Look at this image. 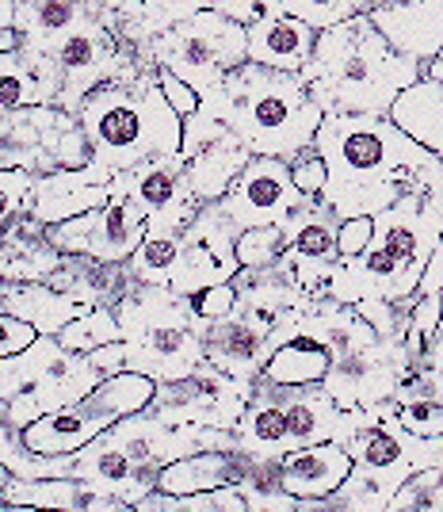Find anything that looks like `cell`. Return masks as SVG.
Wrapping results in <instances>:
<instances>
[{"label":"cell","instance_id":"4dcf8cb0","mask_svg":"<svg viewBox=\"0 0 443 512\" xmlns=\"http://www.w3.org/2000/svg\"><path fill=\"white\" fill-rule=\"evenodd\" d=\"M180 260V234H161V230H146L142 245L130 253L127 268L134 283H153V287H169L172 272Z\"/></svg>","mask_w":443,"mask_h":512},{"label":"cell","instance_id":"2e32d148","mask_svg":"<svg viewBox=\"0 0 443 512\" xmlns=\"http://www.w3.org/2000/svg\"><path fill=\"white\" fill-rule=\"evenodd\" d=\"M73 123L77 115L54 104L0 111V165L35 172V176L58 169V142Z\"/></svg>","mask_w":443,"mask_h":512},{"label":"cell","instance_id":"681fc988","mask_svg":"<svg viewBox=\"0 0 443 512\" xmlns=\"http://www.w3.org/2000/svg\"><path fill=\"white\" fill-rule=\"evenodd\" d=\"M424 77H432V81H443V50L432 58V62L424 65Z\"/></svg>","mask_w":443,"mask_h":512},{"label":"cell","instance_id":"c3c4849f","mask_svg":"<svg viewBox=\"0 0 443 512\" xmlns=\"http://www.w3.org/2000/svg\"><path fill=\"white\" fill-rule=\"evenodd\" d=\"M16 20V0H0V27H12Z\"/></svg>","mask_w":443,"mask_h":512},{"label":"cell","instance_id":"ac0fdd59","mask_svg":"<svg viewBox=\"0 0 443 512\" xmlns=\"http://www.w3.org/2000/svg\"><path fill=\"white\" fill-rule=\"evenodd\" d=\"M4 501L12 509H69V512H127L123 497L107 493L104 486L77 478V474H43V478H20L8 474Z\"/></svg>","mask_w":443,"mask_h":512},{"label":"cell","instance_id":"7bdbcfd3","mask_svg":"<svg viewBox=\"0 0 443 512\" xmlns=\"http://www.w3.org/2000/svg\"><path fill=\"white\" fill-rule=\"evenodd\" d=\"M157 85H161V92H165V100H169L172 111H176L180 119H188L191 111L199 107V100H203V96H199L195 88L184 85V81H180V77H176L172 69H161V65H157Z\"/></svg>","mask_w":443,"mask_h":512},{"label":"cell","instance_id":"484cf974","mask_svg":"<svg viewBox=\"0 0 443 512\" xmlns=\"http://www.w3.org/2000/svg\"><path fill=\"white\" fill-rule=\"evenodd\" d=\"M249 157H253V153L245 150L230 130H226L222 138H211L207 146H199V150L184 161V180H188L191 195H195L199 203H218V199L226 195V188L237 180V172L249 165Z\"/></svg>","mask_w":443,"mask_h":512},{"label":"cell","instance_id":"d6a6232c","mask_svg":"<svg viewBox=\"0 0 443 512\" xmlns=\"http://www.w3.org/2000/svg\"><path fill=\"white\" fill-rule=\"evenodd\" d=\"M443 509V467H424L413 470L401 490L394 493L386 512H436Z\"/></svg>","mask_w":443,"mask_h":512},{"label":"cell","instance_id":"83f0119b","mask_svg":"<svg viewBox=\"0 0 443 512\" xmlns=\"http://www.w3.org/2000/svg\"><path fill=\"white\" fill-rule=\"evenodd\" d=\"M4 310L35 325L39 337H58L85 306L43 279V283H4Z\"/></svg>","mask_w":443,"mask_h":512},{"label":"cell","instance_id":"4fadbf2b","mask_svg":"<svg viewBox=\"0 0 443 512\" xmlns=\"http://www.w3.org/2000/svg\"><path fill=\"white\" fill-rule=\"evenodd\" d=\"M111 188L123 192L138 211L146 214V230H161V234H184V226L203 207L191 195L188 180H184V157L180 153L153 157V161H142L127 172H115Z\"/></svg>","mask_w":443,"mask_h":512},{"label":"cell","instance_id":"9c48e42d","mask_svg":"<svg viewBox=\"0 0 443 512\" xmlns=\"http://www.w3.org/2000/svg\"><path fill=\"white\" fill-rule=\"evenodd\" d=\"M153 65L172 69L184 85L207 96L226 73L249 62V31L237 20L203 8L191 20L172 23L169 31L153 35Z\"/></svg>","mask_w":443,"mask_h":512},{"label":"cell","instance_id":"7402d4cb","mask_svg":"<svg viewBox=\"0 0 443 512\" xmlns=\"http://www.w3.org/2000/svg\"><path fill=\"white\" fill-rule=\"evenodd\" d=\"M62 264V253L50 245L46 222L23 207L0 234V279L4 283H43Z\"/></svg>","mask_w":443,"mask_h":512},{"label":"cell","instance_id":"5bb4252c","mask_svg":"<svg viewBox=\"0 0 443 512\" xmlns=\"http://www.w3.org/2000/svg\"><path fill=\"white\" fill-rule=\"evenodd\" d=\"M283 230H287V256L283 260L291 264L295 279L314 299H325L340 264V214H333V207L321 195H306L291 211V218L283 222Z\"/></svg>","mask_w":443,"mask_h":512},{"label":"cell","instance_id":"5b68a950","mask_svg":"<svg viewBox=\"0 0 443 512\" xmlns=\"http://www.w3.org/2000/svg\"><path fill=\"white\" fill-rule=\"evenodd\" d=\"M77 123L92 142V165L107 176L127 172L153 157L180 153L184 119L157 85V65L127 81H107L88 96Z\"/></svg>","mask_w":443,"mask_h":512},{"label":"cell","instance_id":"6da1fadb","mask_svg":"<svg viewBox=\"0 0 443 512\" xmlns=\"http://www.w3.org/2000/svg\"><path fill=\"white\" fill-rule=\"evenodd\" d=\"M314 150L325 161L321 199L333 214H375L394 207L405 188L440 176L443 165L413 142L390 115H321L314 134Z\"/></svg>","mask_w":443,"mask_h":512},{"label":"cell","instance_id":"f907efd6","mask_svg":"<svg viewBox=\"0 0 443 512\" xmlns=\"http://www.w3.org/2000/svg\"><path fill=\"white\" fill-rule=\"evenodd\" d=\"M379 4H390V0H363V8L371 12V8H379Z\"/></svg>","mask_w":443,"mask_h":512},{"label":"cell","instance_id":"8992f818","mask_svg":"<svg viewBox=\"0 0 443 512\" xmlns=\"http://www.w3.org/2000/svg\"><path fill=\"white\" fill-rule=\"evenodd\" d=\"M115 318L127 341L130 371L149 375L153 383H172L188 375L203 356V329L188 314L172 287L134 283L123 299L115 302Z\"/></svg>","mask_w":443,"mask_h":512},{"label":"cell","instance_id":"f35d334b","mask_svg":"<svg viewBox=\"0 0 443 512\" xmlns=\"http://www.w3.org/2000/svg\"><path fill=\"white\" fill-rule=\"evenodd\" d=\"M31 180H35V172L4 169V165H0V234H4V226L27 207V199H31Z\"/></svg>","mask_w":443,"mask_h":512},{"label":"cell","instance_id":"603a6c76","mask_svg":"<svg viewBox=\"0 0 443 512\" xmlns=\"http://www.w3.org/2000/svg\"><path fill=\"white\" fill-rule=\"evenodd\" d=\"M245 31H249V62L279 69V73H302L317 43L314 27L287 12H268Z\"/></svg>","mask_w":443,"mask_h":512},{"label":"cell","instance_id":"4316f807","mask_svg":"<svg viewBox=\"0 0 443 512\" xmlns=\"http://www.w3.org/2000/svg\"><path fill=\"white\" fill-rule=\"evenodd\" d=\"M390 119L443 165V81L421 77L409 85L390 107Z\"/></svg>","mask_w":443,"mask_h":512},{"label":"cell","instance_id":"1f68e13d","mask_svg":"<svg viewBox=\"0 0 443 512\" xmlns=\"http://www.w3.org/2000/svg\"><path fill=\"white\" fill-rule=\"evenodd\" d=\"M119 337H123V329H119V318H115V306H85L58 333V341L69 352H81V356H88L92 348H100L107 341H119Z\"/></svg>","mask_w":443,"mask_h":512},{"label":"cell","instance_id":"e0dca14e","mask_svg":"<svg viewBox=\"0 0 443 512\" xmlns=\"http://www.w3.org/2000/svg\"><path fill=\"white\" fill-rule=\"evenodd\" d=\"M111 199V176L96 165L85 169H50L39 172L31 180V199H27V211H35L46 226L65 222L73 214H85L104 207Z\"/></svg>","mask_w":443,"mask_h":512},{"label":"cell","instance_id":"ffe728a7","mask_svg":"<svg viewBox=\"0 0 443 512\" xmlns=\"http://www.w3.org/2000/svg\"><path fill=\"white\" fill-rule=\"evenodd\" d=\"M398 54L428 65L443 50V0H390L367 12Z\"/></svg>","mask_w":443,"mask_h":512},{"label":"cell","instance_id":"52a82bcc","mask_svg":"<svg viewBox=\"0 0 443 512\" xmlns=\"http://www.w3.org/2000/svg\"><path fill=\"white\" fill-rule=\"evenodd\" d=\"M398 402L382 398L375 406H367L363 421L352 428V436L344 440V448L352 455V470L340 482L337 493L310 501L306 509L317 512H386L401 482L413 474V455H409V428L401 425Z\"/></svg>","mask_w":443,"mask_h":512},{"label":"cell","instance_id":"d4e9b609","mask_svg":"<svg viewBox=\"0 0 443 512\" xmlns=\"http://www.w3.org/2000/svg\"><path fill=\"white\" fill-rule=\"evenodd\" d=\"M249 463H253V455L241 451L237 444H230V448L191 451V455L172 459L169 467L161 470L157 490L195 493V490H214V486H237V482L245 478Z\"/></svg>","mask_w":443,"mask_h":512},{"label":"cell","instance_id":"30bf717a","mask_svg":"<svg viewBox=\"0 0 443 512\" xmlns=\"http://www.w3.org/2000/svg\"><path fill=\"white\" fill-rule=\"evenodd\" d=\"M249 394H253V386L237 383L211 360H199L188 375H180L172 383H157L146 413L165 425H207L233 432L249 406Z\"/></svg>","mask_w":443,"mask_h":512},{"label":"cell","instance_id":"7a4b0ae2","mask_svg":"<svg viewBox=\"0 0 443 512\" xmlns=\"http://www.w3.org/2000/svg\"><path fill=\"white\" fill-rule=\"evenodd\" d=\"M421 77L424 65L386 43L367 12L317 31L314 54L302 69V81L325 115H390L394 100Z\"/></svg>","mask_w":443,"mask_h":512},{"label":"cell","instance_id":"44dd1931","mask_svg":"<svg viewBox=\"0 0 443 512\" xmlns=\"http://www.w3.org/2000/svg\"><path fill=\"white\" fill-rule=\"evenodd\" d=\"M348 470H352V455L344 448V440H321V444H306L279 455V482L291 497L302 501V509L310 501L337 493Z\"/></svg>","mask_w":443,"mask_h":512},{"label":"cell","instance_id":"ee69618b","mask_svg":"<svg viewBox=\"0 0 443 512\" xmlns=\"http://www.w3.org/2000/svg\"><path fill=\"white\" fill-rule=\"evenodd\" d=\"M207 8L230 16V20H237L241 27H249V23L264 20L268 12H279V0H207Z\"/></svg>","mask_w":443,"mask_h":512},{"label":"cell","instance_id":"ba28073f","mask_svg":"<svg viewBox=\"0 0 443 512\" xmlns=\"http://www.w3.org/2000/svg\"><path fill=\"white\" fill-rule=\"evenodd\" d=\"M153 390H157V383L149 375H138V371L100 379L77 402L35 417L20 432L23 448L43 455V459H65V455L85 448L88 440H96L100 432H107L111 425H119L123 417L142 413L153 398Z\"/></svg>","mask_w":443,"mask_h":512},{"label":"cell","instance_id":"9a60e30c","mask_svg":"<svg viewBox=\"0 0 443 512\" xmlns=\"http://www.w3.org/2000/svg\"><path fill=\"white\" fill-rule=\"evenodd\" d=\"M302 199L306 195L295 188L291 165L283 157H256L253 153L249 165L237 172V180L218 203L241 230H249V226H283Z\"/></svg>","mask_w":443,"mask_h":512},{"label":"cell","instance_id":"f6af8a7d","mask_svg":"<svg viewBox=\"0 0 443 512\" xmlns=\"http://www.w3.org/2000/svg\"><path fill=\"white\" fill-rule=\"evenodd\" d=\"M417 299H443V211L440 226H436V241H432V256L424 264L421 287H417Z\"/></svg>","mask_w":443,"mask_h":512},{"label":"cell","instance_id":"7dc6e473","mask_svg":"<svg viewBox=\"0 0 443 512\" xmlns=\"http://www.w3.org/2000/svg\"><path fill=\"white\" fill-rule=\"evenodd\" d=\"M23 50V35L16 27H0V54H20Z\"/></svg>","mask_w":443,"mask_h":512},{"label":"cell","instance_id":"3957f363","mask_svg":"<svg viewBox=\"0 0 443 512\" xmlns=\"http://www.w3.org/2000/svg\"><path fill=\"white\" fill-rule=\"evenodd\" d=\"M199 111L218 119L249 153L283 157V161L314 146L317 123L325 115L317 107L314 92L302 81V73H279L256 62H245L226 73L199 100Z\"/></svg>","mask_w":443,"mask_h":512},{"label":"cell","instance_id":"bcb514c9","mask_svg":"<svg viewBox=\"0 0 443 512\" xmlns=\"http://www.w3.org/2000/svg\"><path fill=\"white\" fill-rule=\"evenodd\" d=\"M88 360H92V367L100 371V379H111V375H123V371H130L127 341H123V337H119V341L100 344V348H92V352H88Z\"/></svg>","mask_w":443,"mask_h":512},{"label":"cell","instance_id":"ab89813d","mask_svg":"<svg viewBox=\"0 0 443 512\" xmlns=\"http://www.w3.org/2000/svg\"><path fill=\"white\" fill-rule=\"evenodd\" d=\"M291 180H295V188L302 195H321V188H325V161H321V153L314 150V146H306V150H298L291 161Z\"/></svg>","mask_w":443,"mask_h":512},{"label":"cell","instance_id":"d6986e66","mask_svg":"<svg viewBox=\"0 0 443 512\" xmlns=\"http://www.w3.org/2000/svg\"><path fill=\"white\" fill-rule=\"evenodd\" d=\"M275 344L283 341H275L272 333H264L256 321L241 318L237 310L203 325V356L245 386H253V379L264 371Z\"/></svg>","mask_w":443,"mask_h":512},{"label":"cell","instance_id":"836d02e7","mask_svg":"<svg viewBox=\"0 0 443 512\" xmlns=\"http://www.w3.org/2000/svg\"><path fill=\"white\" fill-rule=\"evenodd\" d=\"M287 256L283 226H249L237 234V264L241 268H272Z\"/></svg>","mask_w":443,"mask_h":512},{"label":"cell","instance_id":"277c9868","mask_svg":"<svg viewBox=\"0 0 443 512\" xmlns=\"http://www.w3.org/2000/svg\"><path fill=\"white\" fill-rule=\"evenodd\" d=\"M230 444H237L233 432L207 425H165L142 409L100 432L96 440H88L81 451H73L69 474L104 486L107 493L123 497L134 509L146 493L157 490V478L172 459L191 455V451L230 448Z\"/></svg>","mask_w":443,"mask_h":512},{"label":"cell","instance_id":"8d00e7d4","mask_svg":"<svg viewBox=\"0 0 443 512\" xmlns=\"http://www.w3.org/2000/svg\"><path fill=\"white\" fill-rule=\"evenodd\" d=\"M180 302L188 306V314L203 329L207 321L226 318L233 306H237V287H233V279H226V283H211V287H199L191 295H180Z\"/></svg>","mask_w":443,"mask_h":512},{"label":"cell","instance_id":"d590c367","mask_svg":"<svg viewBox=\"0 0 443 512\" xmlns=\"http://www.w3.org/2000/svg\"><path fill=\"white\" fill-rule=\"evenodd\" d=\"M279 12L310 23L314 31H325V27H337L367 8H363V0H279Z\"/></svg>","mask_w":443,"mask_h":512},{"label":"cell","instance_id":"8fae6325","mask_svg":"<svg viewBox=\"0 0 443 512\" xmlns=\"http://www.w3.org/2000/svg\"><path fill=\"white\" fill-rule=\"evenodd\" d=\"M46 237L58 253L92 256V260H104V264H127L130 253L146 237V214L138 211L123 192L111 188V199L104 207L46 226Z\"/></svg>","mask_w":443,"mask_h":512},{"label":"cell","instance_id":"e575fe53","mask_svg":"<svg viewBox=\"0 0 443 512\" xmlns=\"http://www.w3.org/2000/svg\"><path fill=\"white\" fill-rule=\"evenodd\" d=\"M35 104H43V92L23 54H0V111H20Z\"/></svg>","mask_w":443,"mask_h":512},{"label":"cell","instance_id":"7c38bea8","mask_svg":"<svg viewBox=\"0 0 443 512\" xmlns=\"http://www.w3.org/2000/svg\"><path fill=\"white\" fill-rule=\"evenodd\" d=\"M237 234L241 226L222 211V203H203L180 234V260L169 279L172 295H191L237 276Z\"/></svg>","mask_w":443,"mask_h":512},{"label":"cell","instance_id":"f1b7e54d","mask_svg":"<svg viewBox=\"0 0 443 512\" xmlns=\"http://www.w3.org/2000/svg\"><path fill=\"white\" fill-rule=\"evenodd\" d=\"M329 363H333V352H329L321 341H314L310 333L298 329L295 337H287L283 344H275L260 375L272 379V383H283V386H314L325 379Z\"/></svg>","mask_w":443,"mask_h":512},{"label":"cell","instance_id":"60d3db41","mask_svg":"<svg viewBox=\"0 0 443 512\" xmlns=\"http://www.w3.org/2000/svg\"><path fill=\"white\" fill-rule=\"evenodd\" d=\"M375 237V218L371 214H352V218H340V230H337V253L340 260H352L359 256Z\"/></svg>","mask_w":443,"mask_h":512},{"label":"cell","instance_id":"74e56055","mask_svg":"<svg viewBox=\"0 0 443 512\" xmlns=\"http://www.w3.org/2000/svg\"><path fill=\"white\" fill-rule=\"evenodd\" d=\"M203 8H207V0H142V20H146L149 35H161L172 23L191 20Z\"/></svg>","mask_w":443,"mask_h":512},{"label":"cell","instance_id":"b9f144b4","mask_svg":"<svg viewBox=\"0 0 443 512\" xmlns=\"http://www.w3.org/2000/svg\"><path fill=\"white\" fill-rule=\"evenodd\" d=\"M35 341H39V329H35V325H27V321L16 318V314L0 310V360L20 356V352H27Z\"/></svg>","mask_w":443,"mask_h":512},{"label":"cell","instance_id":"cb8c5ba5","mask_svg":"<svg viewBox=\"0 0 443 512\" xmlns=\"http://www.w3.org/2000/svg\"><path fill=\"white\" fill-rule=\"evenodd\" d=\"M46 283L65 291L81 306H115L134 287V276L127 264H104L92 256L62 253V264L46 276Z\"/></svg>","mask_w":443,"mask_h":512},{"label":"cell","instance_id":"f546056e","mask_svg":"<svg viewBox=\"0 0 443 512\" xmlns=\"http://www.w3.org/2000/svg\"><path fill=\"white\" fill-rule=\"evenodd\" d=\"M249 512L245 497L237 486H214V490H195V493H165V490H153L146 493L134 512Z\"/></svg>","mask_w":443,"mask_h":512}]
</instances>
